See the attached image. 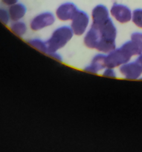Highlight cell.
<instances>
[{
	"mask_svg": "<svg viewBox=\"0 0 142 152\" xmlns=\"http://www.w3.org/2000/svg\"><path fill=\"white\" fill-rule=\"evenodd\" d=\"M28 43L31 46V47L37 49L39 51L47 54L48 50L46 42L43 41V40L40 39H31L29 41H28Z\"/></svg>",
	"mask_w": 142,
	"mask_h": 152,
	"instance_id": "obj_12",
	"label": "cell"
},
{
	"mask_svg": "<svg viewBox=\"0 0 142 152\" xmlns=\"http://www.w3.org/2000/svg\"><path fill=\"white\" fill-rule=\"evenodd\" d=\"M48 56H49L50 57L53 58L55 60L58 61V62H63V57L60 53H58L57 52H54V53H51L49 54H48Z\"/></svg>",
	"mask_w": 142,
	"mask_h": 152,
	"instance_id": "obj_17",
	"label": "cell"
},
{
	"mask_svg": "<svg viewBox=\"0 0 142 152\" xmlns=\"http://www.w3.org/2000/svg\"><path fill=\"white\" fill-rule=\"evenodd\" d=\"M106 55L98 53L95 55L92 59V62L84 68V71L91 74H98L107 68L105 63Z\"/></svg>",
	"mask_w": 142,
	"mask_h": 152,
	"instance_id": "obj_8",
	"label": "cell"
},
{
	"mask_svg": "<svg viewBox=\"0 0 142 152\" xmlns=\"http://www.w3.org/2000/svg\"><path fill=\"white\" fill-rule=\"evenodd\" d=\"M132 20L137 27L142 28V9H135L132 12Z\"/></svg>",
	"mask_w": 142,
	"mask_h": 152,
	"instance_id": "obj_13",
	"label": "cell"
},
{
	"mask_svg": "<svg viewBox=\"0 0 142 152\" xmlns=\"http://www.w3.org/2000/svg\"><path fill=\"white\" fill-rule=\"evenodd\" d=\"M0 22L4 25H7L10 22V16L8 11L0 7Z\"/></svg>",
	"mask_w": 142,
	"mask_h": 152,
	"instance_id": "obj_15",
	"label": "cell"
},
{
	"mask_svg": "<svg viewBox=\"0 0 142 152\" xmlns=\"http://www.w3.org/2000/svg\"><path fill=\"white\" fill-rule=\"evenodd\" d=\"M110 17V12H109L107 7L104 6V4H98L92 10V23H98V22H104Z\"/></svg>",
	"mask_w": 142,
	"mask_h": 152,
	"instance_id": "obj_9",
	"label": "cell"
},
{
	"mask_svg": "<svg viewBox=\"0 0 142 152\" xmlns=\"http://www.w3.org/2000/svg\"><path fill=\"white\" fill-rule=\"evenodd\" d=\"M131 40L136 45V46L139 49L141 53H142V33H133L131 35Z\"/></svg>",
	"mask_w": 142,
	"mask_h": 152,
	"instance_id": "obj_14",
	"label": "cell"
},
{
	"mask_svg": "<svg viewBox=\"0 0 142 152\" xmlns=\"http://www.w3.org/2000/svg\"><path fill=\"white\" fill-rule=\"evenodd\" d=\"M26 11V7L23 4L17 2L14 4H12L8 9L10 19H11L13 22L21 20L25 16Z\"/></svg>",
	"mask_w": 142,
	"mask_h": 152,
	"instance_id": "obj_10",
	"label": "cell"
},
{
	"mask_svg": "<svg viewBox=\"0 0 142 152\" xmlns=\"http://www.w3.org/2000/svg\"><path fill=\"white\" fill-rule=\"evenodd\" d=\"M55 22V16L51 12H44L36 16L30 23L32 31H38L53 25Z\"/></svg>",
	"mask_w": 142,
	"mask_h": 152,
	"instance_id": "obj_5",
	"label": "cell"
},
{
	"mask_svg": "<svg viewBox=\"0 0 142 152\" xmlns=\"http://www.w3.org/2000/svg\"><path fill=\"white\" fill-rule=\"evenodd\" d=\"M89 25V16L83 10H78L71 20V28L74 35L82 36L87 31Z\"/></svg>",
	"mask_w": 142,
	"mask_h": 152,
	"instance_id": "obj_4",
	"label": "cell"
},
{
	"mask_svg": "<svg viewBox=\"0 0 142 152\" xmlns=\"http://www.w3.org/2000/svg\"><path fill=\"white\" fill-rule=\"evenodd\" d=\"M112 16L121 24H125L132 20V12L126 5L121 4H114L110 10Z\"/></svg>",
	"mask_w": 142,
	"mask_h": 152,
	"instance_id": "obj_6",
	"label": "cell"
},
{
	"mask_svg": "<svg viewBox=\"0 0 142 152\" xmlns=\"http://www.w3.org/2000/svg\"><path fill=\"white\" fill-rule=\"evenodd\" d=\"M115 68H106L104 70L103 72V75L106 77H110V78H116V73L115 71Z\"/></svg>",
	"mask_w": 142,
	"mask_h": 152,
	"instance_id": "obj_16",
	"label": "cell"
},
{
	"mask_svg": "<svg viewBox=\"0 0 142 152\" xmlns=\"http://www.w3.org/2000/svg\"><path fill=\"white\" fill-rule=\"evenodd\" d=\"M74 35L71 28L68 25H63L56 28L52 34L50 38L46 41L48 50L47 55L51 53L57 52L60 49L65 47Z\"/></svg>",
	"mask_w": 142,
	"mask_h": 152,
	"instance_id": "obj_2",
	"label": "cell"
},
{
	"mask_svg": "<svg viewBox=\"0 0 142 152\" xmlns=\"http://www.w3.org/2000/svg\"><path fill=\"white\" fill-rule=\"evenodd\" d=\"M139 49L132 41L126 42L118 48H116L106 55L105 63L107 68H120L124 64L130 60L131 57L135 55H140Z\"/></svg>",
	"mask_w": 142,
	"mask_h": 152,
	"instance_id": "obj_1",
	"label": "cell"
},
{
	"mask_svg": "<svg viewBox=\"0 0 142 152\" xmlns=\"http://www.w3.org/2000/svg\"><path fill=\"white\" fill-rule=\"evenodd\" d=\"M1 1H2L4 4H6V5L10 6L12 5V4H16V3H17L18 0H1Z\"/></svg>",
	"mask_w": 142,
	"mask_h": 152,
	"instance_id": "obj_18",
	"label": "cell"
},
{
	"mask_svg": "<svg viewBox=\"0 0 142 152\" xmlns=\"http://www.w3.org/2000/svg\"><path fill=\"white\" fill-rule=\"evenodd\" d=\"M121 74L128 80H137L142 74V53L133 62H127L119 68Z\"/></svg>",
	"mask_w": 142,
	"mask_h": 152,
	"instance_id": "obj_3",
	"label": "cell"
},
{
	"mask_svg": "<svg viewBox=\"0 0 142 152\" xmlns=\"http://www.w3.org/2000/svg\"><path fill=\"white\" fill-rule=\"evenodd\" d=\"M10 29L15 35L21 37H23L27 32V25L22 21H16L13 22L10 25Z\"/></svg>",
	"mask_w": 142,
	"mask_h": 152,
	"instance_id": "obj_11",
	"label": "cell"
},
{
	"mask_svg": "<svg viewBox=\"0 0 142 152\" xmlns=\"http://www.w3.org/2000/svg\"><path fill=\"white\" fill-rule=\"evenodd\" d=\"M77 6L72 2H65L60 5L56 10V16L60 21H71L78 12Z\"/></svg>",
	"mask_w": 142,
	"mask_h": 152,
	"instance_id": "obj_7",
	"label": "cell"
}]
</instances>
